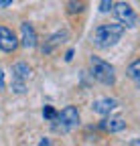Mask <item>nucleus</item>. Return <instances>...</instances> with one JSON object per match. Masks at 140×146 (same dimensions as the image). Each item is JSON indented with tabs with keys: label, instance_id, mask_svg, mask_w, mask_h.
I'll use <instances>...</instances> for the list:
<instances>
[{
	"label": "nucleus",
	"instance_id": "obj_1",
	"mask_svg": "<svg viewBox=\"0 0 140 146\" xmlns=\"http://www.w3.org/2000/svg\"><path fill=\"white\" fill-rule=\"evenodd\" d=\"M126 33V27L120 23H108V25H100L94 35H92V43L96 49H110L114 47Z\"/></svg>",
	"mask_w": 140,
	"mask_h": 146
},
{
	"label": "nucleus",
	"instance_id": "obj_2",
	"mask_svg": "<svg viewBox=\"0 0 140 146\" xmlns=\"http://www.w3.org/2000/svg\"><path fill=\"white\" fill-rule=\"evenodd\" d=\"M51 122H53V128L57 132L67 134V132H71L73 128L79 126V110L75 106H65L61 112H57V116Z\"/></svg>",
	"mask_w": 140,
	"mask_h": 146
},
{
	"label": "nucleus",
	"instance_id": "obj_3",
	"mask_svg": "<svg viewBox=\"0 0 140 146\" xmlns=\"http://www.w3.org/2000/svg\"><path fill=\"white\" fill-rule=\"evenodd\" d=\"M90 69H92V77L104 85H114L116 83V69L108 61H104L102 57H90Z\"/></svg>",
	"mask_w": 140,
	"mask_h": 146
},
{
	"label": "nucleus",
	"instance_id": "obj_4",
	"mask_svg": "<svg viewBox=\"0 0 140 146\" xmlns=\"http://www.w3.org/2000/svg\"><path fill=\"white\" fill-rule=\"evenodd\" d=\"M31 77V67L25 63V61H19L12 65V91L14 94H25L27 91V81Z\"/></svg>",
	"mask_w": 140,
	"mask_h": 146
},
{
	"label": "nucleus",
	"instance_id": "obj_5",
	"mask_svg": "<svg viewBox=\"0 0 140 146\" xmlns=\"http://www.w3.org/2000/svg\"><path fill=\"white\" fill-rule=\"evenodd\" d=\"M112 10H114V16H116V21H118L120 25H124L126 29L136 27V12H134V8H132L130 4L118 2V4L112 6Z\"/></svg>",
	"mask_w": 140,
	"mask_h": 146
},
{
	"label": "nucleus",
	"instance_id": "obj_6",
	"mask_svg": "<svg viewBox=\"0 0 140 146\" xmlns=\"http://www.w3.org/2000/svg\"><path fill=\"white\" fill-rule=\"evenodd\" d=\"M19 45H21V41L16 39V35H14L8 27H2V25H0V51L14 53Z\"/></svg>",
	"mask_w": 140,
	"mask_h": 146
},
{
	"label": "nucleus",
	"instance_id": "obj_7",
	"mask_svg": "<svg viewBox=\"0 0 140 146\" xmlns=\"http://www.w3.org/2000/svg\"><path fill=\"white\" fill-rule=\"evenodd\" d=\"M67 39H69V31H67V29H61V31L53 33V35H51L49 39L45 41V45L41 47V51H43L45 55H49V53H53L59 45H63Z\"/></svg>",
	"mask_w": 140,
	"mask_h": 146
},
{
	"label": "nucleus",
	"instance_id": "obj_8",
	"mask_svg": "<svg viewBox=\"0 0 140 146\" xmlns=\"http://www.w3.org/2000/svg\"><path fill=\"white\" fill-rule=\"evenodd\" d=\"M21 45L25 49H33L37 47V33H35L31 23H21Z\"/></svg>",
	"mask_w": 140,
	"mask_h": 146
},
{
	"label": "nucleus",
	"instance_id": "obj_9",
	"mask_svg": "<svg viewBox=\"0 0 140 146\" xmlns=\"http://www.w3.org/2000/svg\"><path fill=\"white\" fill-rule=\"evenodd\" d=\"M116 108H118V102L112 100V98H100V100H96L92 104V110L96 114H100V116H108L110 112H114Z\"/></svg>",
	"mask_w": 140,
	"mask_h": 146
},
{
	"label": "nucleus",
	"instance_id": "obj_10",
	"mask_svg": "<svg viewBox=\"0 0 140 146\" xmlns=\"http://www.w3.org/2000/svg\"><path fill=\"white\" fill-rule=\"evenodd\" d=\"M102 128H106L108 132L116 134V132H122L126 128V122L122 120V118H110V120H104L102 122Z\"/></svg>",
	"mask_w": 140,
	"mask_h": 146
},
{
	"label": "nucleus",
	"instance_id": "obj_11",
	"mask_svg": "<svg viewBox=\"0 0 140 146\" xmlns=\"http://www.w3.org/2000/svg\"><path fill=\"white\" fill-rule=\"evenodd\" d=\"M126 75H128L132 81H136V83L140 85V59H136L134 63H130V67H128V71H126Z\"/></svg>",
	"mask_w": 140,
	"mask_h": 146
},
{
	"label": "nucleus",
	"instance_id": "obj_12",
	"mask_svg": "<svg viewBox=\"0 0 140 146\" xmlns=\"http://www.w3.org/2000/svg\"><path fill=\"white\" fill-rule=\"evenodd\" d=\"M55 116H57V110H55L53 106H45V108H43V118H45V120L51 122Z\"/></svg>",
	"mask_w": 140,
	"mask_h": 146
},
{
	"label": "nucleus",
	"instance_id": "obj_13",
	"mask_svg": "<svg viewBox=\"0 0 140 146\" xmlns=\"http://www.w3.org/2000/svg\"><path fill=\"white\" fill-rule=\"evenodd\" d=\"M83 10V2H69L67 4V12L69 14H75V12H81Z\"/></svg>",
	"mask_w": 140,
	"mask_h": 146
},
{
	"label": "nucleus",
	"instance_id": "obj_14",
	"mask_svg": "<svg viewBox=\"0 0 140 146\" xmlns=\"http://www.w3.org/2000/svg\"><path fill=\"white\" fill-rule=\"evenodd\" d=\"M112 6H114V0H102V2H100V12L106 14V12L112 10Z\"/></svg>",
	"mask_w": 140,
	"mask_h": 146
},
{
	"label": "nucleus",
	"instance_id": "obj_15",
	"mask_svg": "<svg viewBox=\"0 0 140 146\" xmlns=\"http://www.w3.org/2000/svg\"><path fill=\"white\" fill-rule=\"evenodd\" d=\"M14 2V0H0V8H6V6H10Z\"/></svg>",
	"mask_w": 140,
	"mask_h": 146
},
{
	"label": "nucleus",
	"instance_id": "obj_16",
	"mask_svg": "<svg viewBox=\"0 0 140 146\" xmlns=\"http://www.w3.org/2000/svg\"><path fill=\"white\" fill-rule=\"evenodd\" d=\"M2 89H4V71L0 69V91H2Z\"/></svg>",
	"mask_w": 140,
	"mask_h": 146
},
{
	"label": "nucleus",
	"instance_id": "obj_17",
	"mask_svg": "<svg viewBox=\"0 0 140 146\" xmlns=\"http://www.w3.org/2000/svg\"><path fill=\"white\" fill-rule=\"evenodd\" d=\"M71 59H73V49H69L67 55H65V61H71Z\"/></svg>",
	"mask_w": 140,
	"mask_h": 146
}]
</instances>
